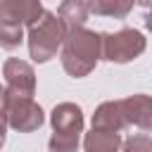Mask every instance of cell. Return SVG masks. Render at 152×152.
Masks as SVG:
<instances>
[{
    "mask_svg": "<svg viewBox=\"0 0 152 152\" xmlns=\"http://www.w3.org/2000/svg\"><path fill=\"white\" fill-rule=\"evenodd\" d=\"M102 50V38L93 31H86L83 26L69 28L64 36V50H62V64L71 76H86Z\"/></svg>",
    "mask_w": 152,
    "mask_h": 152,
    "instance_id": "obj_1",
    "label": "cell"
},
{
    "mask_svg": "<svg viewBox=\"0 0 152 152\" xmlns=\"http://www.w3.org/2000/svg\"><path fill=\"white\" fill-rule=\"evenodd\" d=\"M52 126L55 135L50 138V152H76L78 133L83 128L81 109L71 102H62L52 112Z\"/></svg>",
    "mask_w": 152,
    "mask_h": 152,
    "instance_id": "obj_2",
    "label": "cell"
},
{
    "mask_svg": "<svg viewBox=\"0 0 152 152\" xmlns=\"http://www.w3.org/2000/svg\"><path fill=\"white\" fill-rule=\"evenodd\" d=\"M62 40H64V26H62V21L55 14L43 12L40 19L31 26V33H28L31 57L36 62H48L57 52V45Z\"/></svg>",
    "mask_w": 152,
    "mask_h": 152,
    "instance_id": "obj_3",
    "label": "cell"
},
{
    "mask_svg": "<svg viewBox=\"0 0 152 152\" xmlns=\"http://www.w3.org/2000/svg\"><path fill=\"white\" fill-rule=\"evenodd\" d=\"M100 38H102L100 55L109 62H128L145 50V38L133 28H124L114 36H100Z\"/></svg>",
    "mask_w": 152,
    "mask_h": 152,
    "instance_id": "obj_4",
    "label": "cell"
},
{
    "mask_svg": "<svg viewBox=\"0 0 152 152\" xmlns=\"http://www.w3.org/2000/svg\"><path fill=\"white\" fill-rule=\"evenodd\" d=\"M2 112L10 121V126L17 131H24V133H28L43 124V112L31 97H14V95L5 93V109Z\"/></svg>",
    "mask_w": 152,
    "mask_h": 152,
    "instance_id": "obj_5",
    "label": "cell"
},
{
    "mask_svg": "<svg viewBox=\"0 0 152 152\" xmlns=\"http://www.w3.org/2000/svg\"><path fill=\"white\" fill-rule=\"evenodd\" d=\"M5 78H7V95L14 97H31L33 88H36V78H33V69L26 62L19 59H7L5 62Z\"/></svg>",
    "mask_w": 152,
    "mask_h": 152,
    "instance_id": "obj_6",
    "label": "cell"
},
{
    "mask_svg": "<svg viewBox=\"0 0 152 152\" xmlns=\"http://www.w3.org/2000/svg\"><path fill=\"white\" fill-rule=\"evenodd\" d=\"M40 14H43V10H40L38 0H0V21L33 26Z\"/></svg>",
    "mask_w": 152,
    "mask_h": 152,
    "instance_id": "obj_7",
    "label": "cell"
},
{
    "mask_svg": "<svg viewBox=\"0 0 152 152\" xmlns=\"http://www.w3.org/2000/svg\"><path fill=\"white\" fill-rule=\"evenodd\" d=\"M121 112H124L126 124H135L140 128H152V97L133 95L128 100H121Z\"/></svg>",
    "mask_w": 152,
    "mask_h": 152,
    "instance_id": "obj_8",
    "label": "cell"
},
{
    "mask_svg": "<svg viewBox=\"0 0 152 152\" xmlns=\"http://www.w3.org/2000/svg\"><path fill=\"white\" fill-rule=\"evenodd\" d=\"M124 112H121V102H104L95 116H93V128H102V131H114L119 133L124 126Z\"/></svg>",
    "mask_w": 152,
    "mask_h": 152,
    "instance_id": "obj_9",
    "label": "cell"
},
{
    "mask_svg": "<svg viewBox=\"0 0 152 152\" xmlns=\"http://www.w3.org/2000/svg\"><path fill=\"white\" fill-rule=\"evenodd\" d=\"M121 145L119 133L93 128V133L86 135V152H116Z\"/></svg>",
    "mask_w": 152,
    "mask_h": 152,
    "instance_id": "obj_10",
    "label": "cell"
},
{
    "mask_svg": "<svg viewBox=\"0 0 152 152\" xmlns=\"http://www.w3.org/2000/svg\"><path fill=\"white\" fill-rule=\"evenodd\" d=\"M88 12L100 14V17H126L133 7V0H88L86 2Z\"/></svg>",
    "mask_w": 152,
    "mask_h": 152,
    "instance_id": "obj_11",
    "label": "cell"
},
{
    "mask_svg": "<svg viewBox=\"0 0 152 152\" xmlns=\"http://www.w3.org/2000/svg\"><path fill=\"white\" fill-rule=\"evenodd\" d=\"M86 17H88V7H86L81 0H64L62 7H59V17H57V19H59L62 26L69 31V28L83 26Z\"/></svg>",
    "mask_w": 152,
    "mask_h": 152,
    "instance_id": "obj_12",
    "label": "cell"
},
{
    "mask_svg": "<svg viewBox=\"0 0 152 152\" xmlns=\"http://www.w3.org/2000/svg\"><path fill=\"white\" fill-rule=\"evenodd\" d=\"M21 24H14V21H0V48L5 50H12L21 43Z\"/></svg>",
    "mask_w": 152,
    "mask_h": 152,
    "instance_id": "obj_13",
    "label": "cell"
},
{
    "mask_svg": "<svg viewBox=\"0 0 152 152\" xmlns=\"http://www.w3.org/2000/svg\"><path fill=\"white\" fill-rule=\"evenodd\" d=\"M124 152H152V140L147 135H135L126 142V150Z\"/></svg>",
    "mask_w": 152,
    "mask_h": 152,
    "instance_id": "obj_14",
    "label": "cell"
},
{
    "mask_svg": "<svg viewBox=\"0 0 152 152\" xmlns=\"http://www.w3.org/2000/svg\"><path fill=\"white\" fill-rule=\"evenodd\" d=\"M5 142V112H0V147Z\"/></svg>",
    "mask_w": 152,
    "mask_h": 152,
    "instance_id": "obj_15",
    "label": "cell"
},
{
    "mask_svg": "<svg viewBox=\"0 0 152 152\" xmlns=\"http://www.w3.org/2000/svg\"><path fill=\"white\" fill-rule=\"evenodd\" d=\"M2 109H5V90L0 88V112H2Z\"/></svg>",
    "mask_w": 152,
    "mask_h": 152,
    "instance_id": "obj_16",
    "label": "cell"
},
{
    "mask_svg": "<svg viewBox=\"0 0 152 152\" xmlns=\"http://www.w3.org/2000/svg\"><path fill=\"white\" fill-rule=\"evenodd\" d=\"M138 5H142V7H152V0H135Z\"/></svg>",
    "mask_w": 152,
    "mask_h": 152,
    "instance_id": "obj_17",
    "label": "cell"
},
{
    "mask_svg": "<svg viewBox=\"0 0 152 152\" xmlns=\"http://www.w3.org/2000/svg\"><path fill=\"white\" fill-rule=\"evenodd\" d=\"M145 24H147V28H150V31H152V12H150V14H147V19H145Z\"/></svg>",
    "mask_w": 152,
    "mask_h": 152,
    "instance_id": "obj_18",
    "label": "cell"
}]
</instances>
